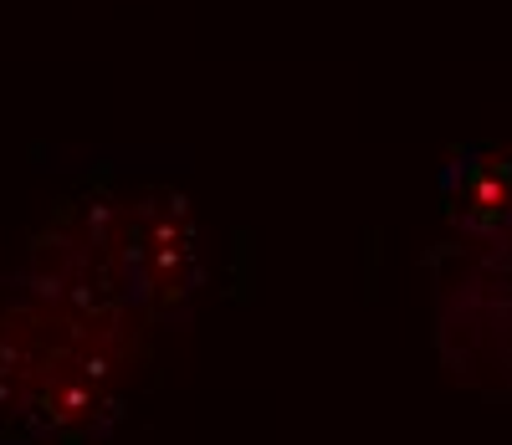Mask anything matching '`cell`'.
Masks as SVG:
<instances>
[{"label":"cell","mask_w":512,"mask_h":445,"mask_svg":"<svg viewBox=\"0 0 512 445\" xmlns=\"http://www.w3.org/2000/svg\"><path fill=\"white\" fill-rule=\"evenodd\" d=\"M441 190L456 231L502 266L512 256V149L456 154L441 174Z\"/></svg>","instance_id":"cell-1"}]
</instances>
